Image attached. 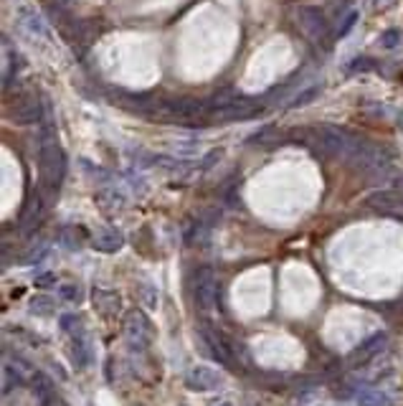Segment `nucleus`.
<instances>
[{"label": "nucleus", "mask_w": 403, "mask_h": 406, "mask_svg": "<svg viewBox=\"0 0 403 406\" xmlns=\"http://www.w3.org/2000/svg\"><path fill=\"white\" fill-rule=\"evenodd\" d=\"M297 23H299L302 33L312 44H325L327 36H330L327 18L317 6H302V8H297Z\"/></svg>", "instance_id": "f03ea898"}, {"label": "nucleus", "mask_w": 403, "mask_h": 406, "mask_svg": "<svg viewBox=\"0 0 403 406\" xmlns=\"http://www.w3.org/2000/svg\"><path fill=\"white\" fill-rule=\"evenodd\" d=\"M18 383H21V376L13 374V368H10V366H3V394L8 396V394L16 389Z\"/></svg>", "instance_id": "aec40b11"}, {"label": "nucleus", "mask_w": 403, "mask_h": 406, "mask_svg": "<svg viewBox=\"0 0 403 406\" xmlns=\"http://www.w3.org/2000/svg\"><path fill=\"white\" fill-rule=\"evenodd\" d=\"M46 254V244H41V246H33L31 251H28V257H26V262H36V259H41Z\"/></svg>", "instance_id": "b1692460"}, {"label": "nucleus", "mask_w": 403, "mask_h": 406, "mask_svg": "<svg viewBox=\"0 0 403 406\" xmlns=\"http://www.w3.org/2000/svg\"><path fill=\"white\" fill-rule=\"evenodd\" d=\"M39 168H41V186L54 198L63 183V175H66V157H63L61 145L56 140V130L51 122H46V127L41 130Z\"/></svg>", "instance_id": "f257e3e1"}, {"label": "nucleus", "mask_w": 403, "mask_h": 406, "mask_svg": "<svg viewBox=\"0 0 403 406\" xmlns=\"http://www.w3.org/2000/svg\"><path fill=\"white\" fill-rule=\"evenodd\" d=\"M320 92H322V86H320V84L310 86V89H304L302 94H297V99L289 102V107H302V104H310V102L317 99V94H320Z\"/></svg>", "instance_id": "6ab92c4d"}, {"label": "nucleus", "mask_w": 403, "mask_h": 406, "mask_svg": "<svg viewBox=\"0 0 403 406\" xmlns=\"http://www.w3.org/2000/svg\"><path fill=\"white\" fill-rule=\"evenodd\" d=\"M31 313L33 315H51L54 313V300L51 297H33L31 300Z\"/></svg>", "instance_id": "a211bd4d"}, {"label": "nucleus", "mask_w": 403, "mask_h": 406, "mask_svg": "<svg viewBox=\"0 0 403 406\" xmlns=\"http://www.w3.org/2000/svg\"><path fill=\"white\" fill-rule=\"evenodd\" d=\"M21 26H23L26 31H31L33 36H41V39H46L48 36V28H46V23H43V18L36 13L33 8H23L21 10Z\"/></svg>", "instance_id": "ddd939ff"}, {"label": "nucleus", "mask_w": 403, "mask_h": 406, "mask_svg": "<svg viewBox=\"0 0 403 406\" xmlns=\"http://www.w3.org/2000/svg\"><path fill=\"white\" fill-rule=\"evenodd\" d=\"M54 3H66V0H54Z\"/></svg>", "instance_id": "c85d7f7f"}, {"label": "nucleus", "mask_w": 403, "mask_h": 406, "mask_svg": "<svg viewBox=\"0 0 403 406\" xmlns=\"http://www.w3.org/2000/svg\"><path fill=\"white\" fill-rule=\"evenodd\" d=\"M86 239V229L84 226H63L61 229V242L69 246V249H77L81 246V242Z\"/></svg>", "instance_id": "dca6fc26"}, {"label": "nucleus", "mask_w": 403, "mask_h": 406, "mask_svg": "<svg viewBox=\"0 0 403 406\" xmlns=\"http://www.w3.org/2000/svg\"><path fill=\"white\" fill-rule=\"evenodd\" d=\"M8 117L16 125H39L43 119V104L39 97H23L8 107Z\"/></svg>", "instance_id": "20e7f679"}, {"label": "nucleus", "mask_w": 403, "mask_h": 406, "mask_svg": "<svg viewBox=\"0 0 403 406\" xmlns=\"http://www.w3.org/2000/svg\"><path fill=\"white\" fill-rule=\"evenodd\" d=\"M124 333L135 345H148L153 340V322L140 310H130L124 315Z\"/></svg>", "instance_id": "39448f33"}, {"label": "nucleus", "mask_w": 403, "mask_h": 406, "mask_svg": "<svg viewBox=\"0 0 403 406\" xmlns=\"http://www.w3.org/2000/svg\"><path fill=\"white\" fill-rule=\"evenodd\" d=\"M122 234L117 231V229H101L99 234L92 239V246L97 251H101V254H115V251L122 249Z\"/></svg>", "instance_id": "f8f14e48"}, {"label": "nucleus", "mask_w": 403, "mask_h": 406, "mask_svg": "<svg viewBox=\"0 0 403 406\" xmlns=\"http://www.w3.org/2000/svg\"><path fill=\"white\" fill-rule=\"evenodd\" d=\"M59 297H61L63 302H81L84 292H81V287H79V284H74V282H66V284H59Z\"/></svg>", "instance_id": "f3484780"}, {"label": "nucleus", "mask_w": 403, "mask_h": 406, "mask_svg": "<svg viewBox=\"0 0 403 406\" xmlns=\"http://www.w3.org/2000/svg\"><path fill=\"white\" fill-rule=\"evenodd\" d=\"M61 328L66 330V333H71V330H77L79 325H81V320H79L77 315H61Z\"/></svg>", "instance_id": "5701e85b"}, {"label": "nucleus", "mask_w": 403, "mask_h": 406, "mask_svg": "<svg viewBox=\"0 0 403 406\" xmlns=\"http://www.w3.org/2000/svg\"><path fill=\"white\" fill-rule=\"evenodd\" d=\"M357 16H360L357 10H350L348 16H345V21H342V23L337 26V31H335V39H345V36L350 33V28H353V26L357 23Z\"/></svg>", "instance_id": "412c9836"}, {"label": "nucleus", "mask_w": 403, "mask_h": 406, "mask_svg": "<svg viewBox=\"0 0 403 406\" xmlns=\"http://www.w3.org/2000/svg\"><path fill=\"white\" fill-rule=\"evenodd\" d=\"M51 282H54V277H51V274H43V277H39V280H36V284H39V287H43V284H51Z\"/></svg>", "instance_id": "a878e982"}, {"label": "nucleus", "mask_w": 403, "mask_h": 406, "mask_svg": "<svg viewBox=\"0 0 403 406\" xmlns=\"http://www.w3.org/2000/svg\"><path fill=\"white\" fill-rule=\"evenodd\" d=\"M368 69H373V61H368V59H357L353 64V71H368Z\"/></svg>", "instance_id": "393cba45"}, {"label": "nucleus", "mask_w": 403, "mask_h": 406, "mask_svg": "<svg viewBox=\"0 0 403 406\" xmlns=\"http://www.w3.org/2000/svg\"><path fill=\"white\" fill-rule=\"evenodd\" d=\"M378 44L383 48H395L398 44H401V31H398V28H388V31L380 36Z\"/></svg>", "instance_id": "4be33fe9"}, {"label": "nucleus", "mask_w": 403, "mask_h": 406, "mask_svg": "<svg viewBox=\"0 0 403 406\" xmlns=\"http://www.w3.org/2000/svg\"><path fill=\"white\" fill-rule=\"evenodd\" d=\"M92 302H94V310L99 315H117L119 313V307H122V300L117 295L115 289H94L92 292Z\"/></svg>", "instance_id": "9d476101"}, {"label": "nucleus", "mask_w": 403, "mask_h": 406, "mask_svg": "<svg viewBox=\"0 0 403 406\" xmlns=\"http://www.w3.org/2000/svg\"><path fill=\"white\" fill-rule=\"evenodd\" d=\"M43 209H46L43 195L36 191V193L28 198V203H26L23 213H21V226H23V231H33V229L39 226L41 216H43Z\"/></svg>", "instance_id": "9b49d317"}, {"label": "nucleus", "mask_w": 403, "mask_h": 406, "mask_svg": "<svg viewBox=\"0 0 403 406\" xmlns=\"http://www.w3.org/2000/svg\"><path fill=\"white\" fill-rule=\"evenodd\" d=\"M206 343L213 348V356H216L221 363H224L226 368H231L233 366V353L231 348L226 345V340L221 336H216V333H210V330H206Z\"/></svg>", "instance_id": "4468645a"}, {"label": "nucleus", "mask_w": 403, "mask_h": 406, "mask_svg": "<svg viewBox=\"0 0 403 406\" xmlns=\"http://www.w3.org/2000/svg\"><path fill=\"white\" fill-rule=\"evenodd\" d=\"M368 206L380 213H403V191L398 188H386L368 198Z\"/></svg>", "instance_id": "6e6552de"}, {"label": "nucleus", "mask_w": 403, "mask_h": 406, "mask_svg": "<svg viewBox=\"0 0 403 406\" xmlns=\"http://www.w3.org/2000/svg\"><path fill=\"white\" fill-rule=\"evenodd\" d=\"M357 406H393V401H391V396H386L383 391L365 389L357 394Z\"/></svg>", "instance_id": "2eb2a0df"}, {"label": "nucleus", "mask_w": 403, "mask_h": 406, "mask_svg": "<svg viewBox=\"0 0 403 406\" xmlns=\"http://www.w3.org/2000/svg\"><path fill=\"white\" fill-rule=\"evenodd\" d=\"M395 0H375V8H388V6H393Z\"/></svg>", "instance_id": "bb28decb"}, {"label": "nucleus", "mask_w": 403, "mask_h": 406, "mask_svg": "<svg viewBox=\"0 0 403 406\" xmlns=\"http://www.w3.org/2000/svg\"><path fill=\"white\" fill-rule=\"evenodd\" d=\"M216 272L210 267H203L198 277H195V302L201 310H210L213 307V297H216Z\"/></svg>", "instance_id": "423d86ee"}, {"label": "nucleus", "mask_w": 403, "mask_h": 406, "mask_svg": "<svg viewBox=\"0 0 403 406\" xmlns=\"http://www.w3.org/2000/svg\"><path fill=\"white\" fill-rule=\"evenodd\" d=\"M386 333H375V336H371L365 343H360L355 348V351L350 353L348 363L350 366H360V363H368L371 358H375L380 351H383V345H386Z\"/></svg>", "instance_id": "1a4fd4ad"}, {"label": "nucleus", "mask_w": 403, "mask_h": 406, "mask_svg": "<svg viewBox=\"0 0 403 406\" xmlns=\"http://www.w3.org/2000/svg\"><path fill=\"white\" fill-rule=\"evenodd\" d=\"M218 406H233V404H228V401H226V404H218Z\"/></svg>", "instance_id": "cd10ccee"}, {"label": "nucleus", "mask_w": 403, "mask_h": 406, "mask_svg": "<svg viewBox=\"0 0 403 406\" xmlns=\"http://www.w3.org/2000/svg\"><path fill=\"white\" fill-rule=\"evenodd\" d=\"M262 110H264L262 102H256V99H251V97H244V94H239V97H236L231 104H226V107L216 110L213 115H210V117L221 119V122H233V119L254 117V115H259Z\"/></svg>", "instance_id": "7ed1b4c3"}, {"label": "nucleus", "mask_w": 403, "mask_h": 406, "mask_svg": "<svg viewBox=\"0 0 403 406\" xmlns=\"http://www.w3.org/2000/svg\"><path fill=\"white\" fill-rule=\"evenodd\" d=\"M186 383H188V389H193V391H213L224 383V376L210 366H193L188 371Z\"/></svg>", "instance_id": "0eeeda50"}]
</instances>
